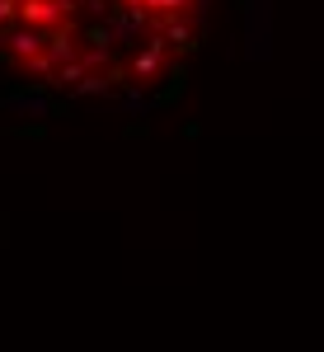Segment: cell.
<instances>
[{
	"label": "cell",
	"instance_id": "1",
	"mask_svg": "<svg viewBox=\"0 0 324 352\" xmlns=\"http://www.w3.org/2000/svg\"><path fill=\"white\" fill-rule=\"evenodd\" d=\"M212 0H0V113H151L179 99Z\"/></svg>",
	"mask_w": 324,
	"mask_h": 352
}]
</instances>
